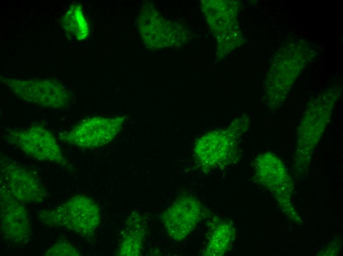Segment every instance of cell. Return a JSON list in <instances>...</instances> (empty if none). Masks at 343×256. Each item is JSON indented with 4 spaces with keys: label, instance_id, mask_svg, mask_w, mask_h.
I'll list each match as a JSON object with an SVG mask.
<instances>
[{
    "label": "cell",
    "instance_id": "cell-1",
    "mask_svg": "<svg viewBox=\"0 0 343 256\" xmlns=\"http://www.w3.org/2000/svg\"><path fill=\"white\" fill-rule=\"evenodd\" d=\"M37 217L49 227L64 229L85 238L93 237L101 222L99 205L83 194L72 196L54 208L41 210Z\"/></svg>",
    "mask_w": 343,
    "mask_h": 256
},
{
    "label": "cell",
    "instance_id": "cell-2",
    "mask_svg": "<svg viewBox=\"0 0 343 256\" xmlns=\"http://www.w3.org/2000/svg\"><path fill=\"white\" fill-rule=\"evenodd\" d=\"M4 137L9 143L33 159L69 166L54 134L42 125L33 124L21 128L8 129Z\"/></svg>",
    "mask_w": 343,
    "mask_h": 256
},
{
    "label": "cell",
    "instance_id": "cell-3",
    "mask_svg": "<svg viewBox=\"0 0 343 256\" xmlns=\"http://www.w3.org/2000/svg\"><path fill=\"white\" fill-rule=\"evenodd\" d=\"M0 183L24 204L40 203L47 196V191L36 173L8 156L0 157Z\"/></svg>",
    "mask_w": 343,
    "mask_h": 256
},
{
    "label": "cell",
    "instance_id": "cell-4",
    "mask_svg": "<svg viewBox=\"0 0 343 256\" xmlns=\"http://www.w3.org/2000/svg\"><path fill=\"white\" fill-rule=\"evenodd\" d=\"M125 116L86 118L70 129L60 133L62 142L80 148L93 149L112 141L120 132L125 122Z\"/></svg>",
    "mask_w": 343,
    "mask_h": 256
},
{
    "label": "cell",
    "instance_id": "cell-5",
    "mask_svg": "<svg viewBox=\"0 0 343 256\" xmlns=\"http://www.w3.org/2000/svg\"><path fill=\"white\" fill-rule=\"evenodd\" d=\"M2 82L21 99L41 106L62 108L70 101L71 95L68 89L53 79L4 78Z\"/></svg>",
    "mask_w": 343,
    "mask_h": 256
},
{
    "label": "cell",
    "instance_id": "cell-6",
    "mask_svg": "<svg viewBox=\"0 0 343 256\" xmlns=\"http://www.w3.org/2000/svg\"><path fill=\"white\" fill-rule=\"evenodd\" d=\"M203 206L195 197H178L161 215V220L170 238L175 241L186 238L196 228L203 216Z\"/></svg>",
    "mask_w": 343,
    "mask_h": 256
},
{
    "label": "cell",
    "instance_id": "cell-7",
    "mask_svg": "<svg viewBox=\"0 0 343 256\" xmlns=\"http://www.w3.org/2000/svg\"><path fill=\"white\" fill-rule=\"evenodd\" d=\"M0 232L3 239L17 244L26 243L32 235L29 215L24 204L0 183Z\"/></svg>",
    "mask_w": 343,
    "mask_h": 256
},
{
    "label": "cell",
    "instance_id": "cell-8",
    "mask_svg": "<svg viewBox=\"0 0 343 256\" xmlns=\"http://www.w3.org/2000/svg\"><path fill=\"white\" fill-rule=\"evenodd\" d=\"M148 230L146 218L133 211L126 219L114 255L139 256L141 255Z\"/></svg>",
    "mask_w": 343,
    "mask_h": 256
},
{
    "label": "cell",
    "instance_id": "cell-9",
    "mask_svg": "<svg viewBox=\"0 0 343 256\" xmlns=\"http://www.w3.org/2000/svg\"><path fill=\"white\" fill-rule=\"evenodd\" d=\"M233 140L223 136H209L198 143L196 156L201 165L211 168L226 163L234 148Z\"/></svg>",
    "mask_w": 343,
    "mask_h": 256
},
{
    "label": "cell",
    "instance_id": "cell-10",
    "mask_svg": "<svg viewBox=\"0 0 343 256\" xmlns=\"http://www.w3.org/2000/svg\"><path fill=\"white\" fill-rule=\"evenodd\" d=\"M232 225L221 219L212 220L206 234L204 256H221L230 249L234 238Z\"/></svg>",
    "mask_w": 343,
    "mask_h": 256
},
{
    "label": "cell",
    "instance_id": "cell-11",
    "mask_svg": "<svg viewBox=\"0 0 343 256\" xmlns=\"http://www.w3.org/2000/svg\"><path fill=\"white\" fill-rule=\"evenodd\" d=\"M330 111L325 113L318 112L313 114H305L304 117L301 120L299 128V141L306 140L313 147L315 144L324 132L325 128L330 121ZM301 141V142H302Z\"/></svg>",
    "mask_w": 343,
    "mask_h": 256
},
{
    "label": "cell",
    "instance_id": "cell-12",
    "mask_svg": "<svg viewBox=\"0 0 343 256\" xmlns=\"http://www.w3.org/2000/svg\"><path fill=\"white\" fill-rule=\"evenodd\" d=\"M63 22L66 30L77 40H82L88 36V24L79 5L73 4L70 7L64 18Z\"/></svg>",
    "mask_w": 343,
    "mask_h": 256
},
{
    "label": "cell",
    "instance_id": "cell-13",
    "mask_svg": "<svg viewBox=\"0 0 343 256\" xmlns=\"http://www.w3.org/2000/svg\"><path fill=\"white\" fill-rule=\"evenodd\" d=\"M45 256H80V251L69 242L61 240L50 246L44 253Z\"/></svg>",
    "mask_w": 343,
    "mask_h": 256
}]
</instances>
